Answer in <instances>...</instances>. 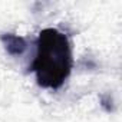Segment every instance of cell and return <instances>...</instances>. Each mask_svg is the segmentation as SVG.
<instances>
[{
    "label": "cell",
    "instance_id": "6da1fadb",
    "mask_svg": "<svg viewBox=\"0 0 122 122\" xmlns=\"http://www.w3.org/2000/svg\"><path fill=\"white\" fill-rule=\"evenodd\" d=\"M73 68L72 45L69 37L55 27H46L39 33L36 56L32 71L39 86L59 89L69 78Z\"/></svg>",
    "mask_w": 122,
    "mask_h": 122
},
{
    "label": "cell",
    "instance_id": "7a4b0ae2",
    "mask_svg": "<svg viewBox=\"0 0 122 122\" xmlns=\"http://www.w3.org/2000/svg\"><path fill=\"white\" fill-rule=\"evenodd\" d=\"M0 40L5 46V50L12 56H22L27 49V40L15 33H5L0 36Z\"/></svg>",
    "mask_w": 122,
    "mask_h": 122
}]
</instances>
